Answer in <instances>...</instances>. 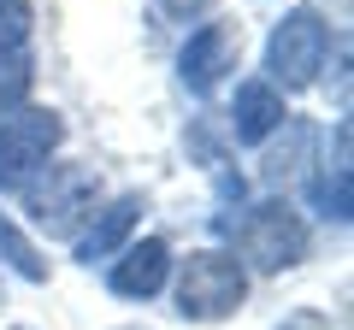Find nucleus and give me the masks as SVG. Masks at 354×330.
<instances>
[{"label": "nucleus", "mask_w": 354, "mask_h": 330, "mask_svg": "<svg viewBox=\"0 0 354 330\" xmlns=\"http://www.w3.org/2000/svg\"><path fill=\"white\" fill-rule=\"evenodd\" d=\"M225 242H230V254L242 260L248 278H283V271H295L307 260L313 224H307V213L290 195H266V201L242 206V218L230 224Z\"/></svg>", "instance_id": "nucleus-1"}, {"label": "nucleus", "mask_w": 354, "mask_h": 330, "mask_svg": "<svg viewBox=\"0 0 354 330\" xmlns=\"http://www.w3.org/2000/svg\"><path fill=\"white\" fill-rule=\"evenodd\" d=\"M248 271L230 248H195L189 260H171V313L183 324H225L248 301Z\"/></svg>", "instance_id": "nucleus-2"}, {"label": "nucleus", "mask_w": 354, "mask_h": 330, "mask_svg": "<svg viewBox=\"0 0 354 330\" xmlns=\"http://www.w3.org/2000/svg\"><path fill=\"white\" fill-rule=\"evenodd\" d=\"M325 53H330V24H325V12L319 6H283V18L272 24V36H266V53H260V65H266V83L278 95H307L319 83V65H325Z\"/></svg>", "instance_id": "nucleus-3"}, {"label": "nucleus", "mask_w": 354, "mask_h": 330, "mask_svg": "<svg viewBox=\"0 0 354 330\" xmlns=\"http://www.w3.org/2000/svg\"><path fill=\"white\" fill-rule=\"evenodd\" d=\"M18 201H24V218L36 230H48V236H77L83 218L101 206V171H88V165H77V159H48L36 177L18 189Z\"/></svg>", "instance_id": "nucleus-4"}, {"label": "nucleus", "mask_w": 354, "mask_h": 330, "mask_svg": "<svg viewBox=\"0 0 354 330\" xmlns=\"http://www.w3.org/2000/svg\"><path fill=\"white\" fill-rule=\"evenodd\" d=\"M65 118L53 106H18L0 118V195H18L41 165L59 153Z\"/></svg>", "instance_id": "nucleus-5"}, {"label": "nucleus", "mask_w": 354, "mask_h": 330, "mask_svg": "<svg viewBox=\"0 0 354 330\" xmlns=\"http://www.w3.org/2000/svg\"><path fill=\"white\" fill-rule=\"evenodd\" d=\"M236 65H242V18H207L177 48V83L189 95H213L230 83Z\"/></svg>", "instance_id": "nucleus-6"}, {"label": "nucleus", "mask_w": 354, "mask_h": 330, "mask_svg": "<svg viewBox=\"0 0 354 330\" xmlns=\"http://www.w3.org/2000/svg\"><path fill=\"white\" fill-rule=\"evenodd\" d=\"M171 242L165 236H130L124 248H118L113 260H106V295H118V301H153V295H165V283H171Z\"/></svg>", "instance_id": "nucleus-7"}, {"label": "nucleus", "mask_w": 354, "mask_h": 330, "mask_svg": "<svg viewBox=\"0 0 354 330\" xmlns=\"http://www.w3.org/2000/svg\"><path fill=\"white\" fill-rule=\"evenodd\" d=\"M142 213H148V201H142L136 189L130 195H113V201H101L95 213L83 218V230L71 236V260L83 271H95V266H106V260L124 248L130 236H136V224H142Z\"/></svg>", "instance_id": "nucleus-8"}, {"label": "nucleus", "mask_w": 354, "mask_h": 330, "mask_svg": "<svg viewBox=\"0 0 354 330\" xmlns=\"http://www.w3.org/2000/svg\"><path fill=\"white\" fill-rule=\"evenodd\" d=\"M307 206H313L325 224H348L354 213V171H348V118L330 124V153L307 165Z\"/></svg>", "instance_id": "nucleus-9"}, {"label": "nucleus", "mask_w": 354, "mask_h": 330, "mask_svg": "<svg viewBox=\"0 0 354 330\" xmlns=\"http://www.w3.org/2000/svg\"><path fill=\"white\" fill-rule=\"evenodd\" d=\"M290 118V106H283V95L266 83V77H242L236 95H230V113H225V136L236 142V148H260L272 130Z\"/></svg>", "instance_id": "nucleus-10"}, {"label": "nucleus", "mask_w": 354, "mask_h": 330, "mask_svg": "<svg viewBox=\"0 0 354 330\" xmlns=\"http://www.w3.org/2000/svg\"><path fill=\"white\" fill-rule=\"evenodd\" d=\"M313 142H319V130L307 124V118L290 113L278 130H272V136L260 142V148H266V153H260V183H266L272 195L290 189V183H301L307 165H313Z\"/></svg>", "instance_id": "nucleus-11"}, {"label": "nucleus", "mask_w": 354, "mask_h": 330, "mask_svg": "<svg viewBox=\"0 0 354 330\" xmlns=\"http://www.w3.org/2000/svg\"><path fill=\"white\" fill-rule=\"evenodd\" d=\"M0 271H12L18 283H30V289H41V283L53 278V266L41 260L36 236H30V230L18 224V213H6V206H0Z\"/></svg>", "instance_id": "nucleus-12"}, {"label": "nucleus", "mask_w": 354, "mask_h": 330, "mask_svg": "<svg viewBox=\"0 0 354 330\" xmlns=\"http://www.w3.org/2000/svg\"><path fill=\"white\" fill-rule=\"evenodd\" d=\"M30 89H36V53L30 48H6L0 53V118L30 106Z\"/></svg>", "instance_id": "nucleus-13"}, {"label": "nucleus", "mask_w": 354, "mask_h": 330, "mask_svg": "<svg viewBox=\"0 0 354 330\" xmlns=\"http://www.w3.org/2000/svg\"><path fill=\"white\" fill-rule=\"evenodd\" d=\"M319 83L337 95V118H348V36H330V53L319 65Z\"/></svg>", "instance_id": "nucleus-14"}, {"label": "nucleus", "mask_w": 354, "mask_h": 330, "mask_svg": "<svg viewBox=\"0 0 354 330\" xmlns=\"http://www.w3.org/2000/svg\"><path fill=\"white\" fill-rule=\"evenodd\" d=\"M30 24H36V6L30 0H0V53L30 48Z\"/></svg>", "instance_id": "nucleus-15"}, {"label": "nucleus", "mask_w": 354, "mask_h": 330, "mask_svg": "<svg viewBox=\"0 0 354 330\" xmlns=\"http://www.w3.org/2000/svg\"><path fill=\"white\" fill-rule=\"evenodd\" d=\"M272 330H330V318L319 313V307H290V313H283Z\"/></svg>", "instance_id": "nucleus-16"}, {"label": "nucleus", "mask_w": 354, "mask_h": 330, "mask_svg": "<svg viewBox=\"0 0 354 330\" xmlns=\"http://www.w3.org/2000/svg\"><path fill=\"white\" fill-rule=\"evenodd\" d=\"M160 12H165V18H177V24H195V18L213 12V0H160Z\"/></svg>", "instance_id": "nucleus-17"}, {"label": "nucleus", "mask_w": 354, "mask_h": 330, "mask_svg": "<svg viewBox=\"0 0 354 330\" xmlns=\"http://www.w3.org/2000/svg\"><path fill=\"white\" fill-rule=\"evenodd\" d=\"M113 330H153V324H113Z\"/></svg>", "instance_id": "nucleus-18"}, {"label": "nucleus", "mask_w": 354, "mask_h": 330, "mask_svg": "<svg viewBox=\"0 0 354 330\" xmlns=\"http://www.w3.org/2000/svg\"><path fill=\"white\" fill-rule=\"evenodd\" d=\"M0 313H6V283H0Z\"/></svg>", "instance_id": "nucleus-19"}, {"label": "nucleus", "mask_w": 354, "mask_h": 330, "mask_svg": "<svg viewBox=\"0 0 354 330\" xmlns=\"http://www.w3.org/2000/svg\"><path fill=\"white\" fill-rule=\"evenodd\" d=\"M12 330H30V324H12Z\"/></svg>", "instance_id": "nucleus-20"}]
</instances>
